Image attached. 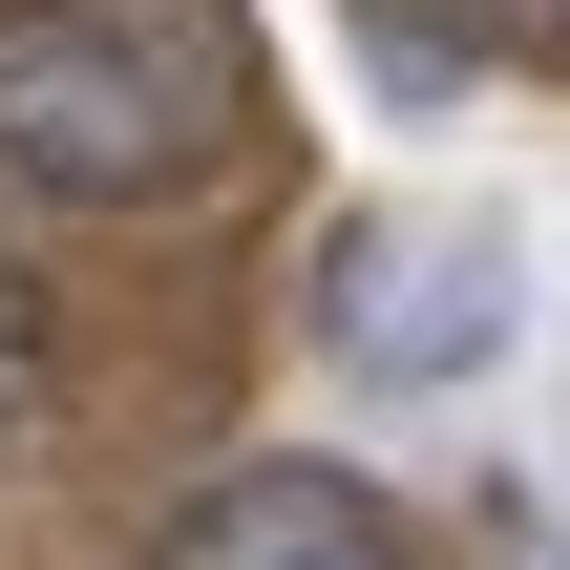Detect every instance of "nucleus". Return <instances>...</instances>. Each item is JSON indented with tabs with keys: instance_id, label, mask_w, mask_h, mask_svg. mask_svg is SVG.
<instances>
[{
	"instance_id": "nucleus-1",
	"label": "nucleus",
	"mask_w": 570,
	"mask_h": 570,
	"mask_svg": "<svg viewBox=\"0 0 570 570\" xmlns=\"http://www.w3.org/2000/svg\"><path fill=\"white\" fill-rule=\"evenodd\" d=\"M233 148V42L190 0H0V190L127 212Z\"/></svg>"
},
{
	"instance_id": "nucleus-2",
	"label": "nucleus",
	"mask_w": 570,
	"mask_h": 570,
	"mask_svg": "<svg viewBox=\"0 0 570 570\" xmlns=\"http://www.w3.org/2000/svg\"><path fill=\"white\" fill-rule=\"evenodd\" d=\"M508 317H529V233H508V212H381V233L317 275V338H338V381H381V402L487 381Z\"/></svg>"
},
{
	"instance_id": "nucleus-3",
	"label": "nucleus",
	"mask_w": 570,
	"mask_h": 570,
	"mask_svg": "<svg viewBox=\"0 0 570 570\" xmlns=\"http://www.w3.org/2000/svg\"><path fill=\"white\" fill-rule=\"evenodd\" d=\"M169 570H423L402 550V508L360 487V465H212L190 508H169Z\"/></svg>"
},
{
	"instance_id": "nucleus-4",
	"label": "nucleus",
	"mask_w": 570,
	"mask_h": 570,
	"mask_svg": "<svg viewBox=\"0 0 570 570\" xmlns=\"http://www.w3.org/2000/svg\"><path fill=\"white\" fill-rule=\"evenodd\" d=\"M42 381H63V338H42V296H21V275H0V444H21V423H42Z\"/></svg>"
},
{
	"instance_id": "nucleus-5",
	"label": "nucleus",
	"mask_w": 570,
	"mask_h": 570,
	"mask_svg": "<svg viewBox=\"0 0 570 570\" xmlns=\"http://www.w3.org/2000/svg\"><path fill=\"white\" fill-rule=\"evenodd\" d=\"M529 570H570V529H550V550H529Z\"/></svg>"
}]
</instances>
